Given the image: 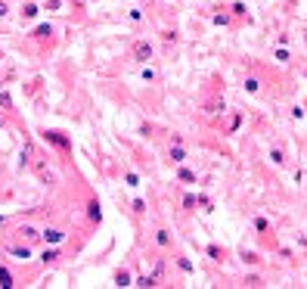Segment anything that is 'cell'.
Masks as SVG:
<instances>
[{
    "mask_svg": "<svg viewBox=\"0 0 307 289\" xmlns=\"http://www.w3.org/2000/svg\"><path fill=\"white\" fill-rule=\"evenodd\" d=\"M136 286H155V280L152 277H136Z\"/></svg>",
    "mask_w": 307,
    "mask_h": 289,
    "instance_id": "21",
    "label": "cell"
},
{
    "mask_svg": "<svg viewBox=\"0 0 307 289\" xmlns=\"http://www.w3.org/2000/svg\"><path fill=\"white\" fill-rule=\"evenodd\" d=\"M40 236H44L47 243H62V240H65V233H62V230H56V227H47V230L40 233Z\"/></svg>",
    "mask_w": 307,
    "mask_h": 289,
    "instance_id": "3",
    "label": "cell"
},
{
    "mask_svg": "<svg viewBox=\"0 0 307 289\" xmlns=\"http://www.w3.org/2000/svg\"><path fill=\"white\" fill-rule=\"evenodd\" d=\"M25 19H34V16H38V6H34V3H28V6H25Z\"/></svg>",
    "mask_w": 307,
    "mask_h": 289,
    "instance_id": "17",
    "label": "cell"
},
{
    "mask_svg": "<svg viewBox=\"0 0 307 289\" xmlns=\"http://www.w3.org/2000/svg\"><path fill=\"white\" fill-rule=\"evenodd\" d=\"M0 124H3V122H0Z\"/></svg>",
    "mask_w": 307,
    "mask_h": 289,
    "instance_id": "29",
    "label": "cell"
},
{
    "mask_svg": "<svg viewBox=\"0 0 307 289\" xmlns=\"http://www.w3.org/2000/svg\"><path fill=\"white\" fill-rule=\"evenodd\" d=\"M180 181H186V184H192V181H195V174H192V171H186V168H183V171H180Z\"/></svg>",
    "mask_w": 307,
    "mask_h": 289,
    "instance_id": "23",
    "label": "cell"
},
{
    "mask_svg": "<svg viewBox=\"0 0 307 289\" xmlns=\"http://www.w3.org/2000/svg\"><path fill=\"white\" fill-rule=\"evenodd\" d=\"M53 258H59V252H56V249H47V252H44V261H53Z\"/></svg>",
    "mask_w": 307,
    "mask_h": 289,
    "instance_id": "26",
    "label": "cell"
},
{
    "mask_svg": "<svg viewBox=\"0 0 307 289\" xmlns=\"http://www.w3.org/2000/svg\"><path fill=\"white\" fill-rule=\"evenodd\" d=\"M273 59H276L279 65H286V62H288V59H292V56H288V50H286V47H279L276 53H273Z\"/></svg>",
    "mask_w": 307,
    "mask_h": 289,
    "instance_id": "9",
    "label": "cell"
},
{
    "mask_svg": "<svg viewBox=\"0 0 307 289\" xmlns=\"http://www.w3.org/2000/svg\"><path fill=\"white\" fill-rule=\"evenodd\" d=\"M214 25H230V16L227 13H217L214 16Z\"/></svg>",
    "mask_w": 307,
    "mask_h": 289,
    "instance_id": "20",
    "label": "cell"
},
{
    "mask_svg": "<svg viewBox=\"0 0 307 289\" xmlns=\"http://www.w3.org/2000/svg\"><path fill=\"white\" fill-rule=\"evenodd\" d=\"M44 140H47V143H53V146H59V149H72V140L62 137L59 131H44Z\"/></svg>",
    "mask_w": 307,
    "mask_h": 289,
    "instance_id": "2",
    "label": "cell"
},
{
    "mask_svg": "<svg viewBox=\"0 0 307 289\" xmlns=\"http://www.w3.org/2000/svg\"><path fill=\"white\" fill-rule=\"evenodd\" d=\"M124 181H127V186H140V177H136L134 171H127V174H124Z\"/></svg>",
    "mask_w": 307,
    "mask_h": 289,
    "instance_id": "14",
    "label": "cell"
},
{
    "mask_svg": "<svg viewBox=\"0 0 307 289\" xmlns=\"http://www.w3.org/2000/svg\"><path fill=\"white\" fill-rule=\"evenodd\" d=\"M233 13L236 16H245V3H233Z\"/></svg>",
    "mask_w": 307,
    "mask_h": 289,
    "instance_id": "27",
    "label": "cell"
},
{
    "mask_svg": "<svg viewBox=\"0 0 307 289\" xmlns=\"http://www.w3.org/2000/svg\"><path fill=\"white\" fill-rule=\"evenodd\" d=\"M245 90H249V93H258V90H261V81H258V78H245Z\"/></svg>",
    "mask_w": 307,
    "mask_h": 289,
    "instance_id": "12",
    "label": "cell"
},
{
    "mask_svg": "<svg viewBox=\"0 0 307 289\" xmlns=\"http://www.w3.org/2000/svg\"><path fill=\"white\" fill-rule=\"evenodd\" d=\"M13 255H16V258H31V249H28V246H16V249H13Z\"/></svg>",
    "mask_w": 307,
    "mask_h": 289,
    "instance_id": "11",
    "label": "cell"
},
{
    "mask_svg": "<svg viewBox=\"0 0 307 289\" xmlns=\"http://www.w3.org/2000/svg\"><path fill=\"white\" fill-rule=\"evenodd\" d=\"M134 59H140V62H149L152 59V44L149 41H136L134 44Z\"/></svg>",
    "mask_w": 307,
    "mask_h": 289,
    "instance_id": "1",
    "label": "cell"
},
{
    "mask_svg": "<svg viewBox=\"0 0 307 289\" xmlns=\"http://www.w3.org/2000/svg\"><path fill=\"white\" fill-rule=\"evenodd\" d=\"M0 103H3V109H13V100H10V93H0Z\"/></svg>",
    "mask_w": 307,
    "mask_h": 289,
    "instance_id": "24",
    "label": "cell"
},
{
    "mask_svg": "<svg viewBox=\"0 0 307 289\" xmlns=\"http://www.w3.org/2000/svg\"><path fill=\"white\" fill-rule=\"evenodd\" d=\"M90 221H99V202H90Z\"/></svg>",
    "mask_w": 307,
    "mask_h": 289,
    "instance_id": "15",
    "label": "cell"
},
{
    "mask_svg": "<svg viewBox=\"0 0 307 289\" xmlns=\"http://www.w3.org/2000/svg\"><path fill=\"white\" fill-rule=\"evenodd\" d=\"M304 109H307V106H304Z\"/></svg>",
    "mask_w": 307,
    "mask_h": 289,
    "instance_id": "30",
    "label": "cell"
},
{
    "mask_svg": "<svg viewBox=\"0 0 307 289\" xmlns=\"http://www.w3.org/2000/svg\"><path fill=\"white\" fill-rule=\"evenodd\" d=\"M155 243L161 246V249H165V246H171V233H168V230H155Z\"/></svg>",
    "mask_w": 307,
    "mask_h": 289,
    "instance_id": "8",
    "label": "cell"
},
{
    "mask_svg": "<svg viewBox=\"0 0 307 289\" xmlns=\"http://www.w3.org/2000/svg\"><path fill=\"white\" fill-rule=\"evenodd\" d=\"M34 35H38V38H44V35H53V28H50V25H40V28L34 31Z\"/></svg>",
    "mask_w": 307,
    "mask_h": 289,
    "instance_id": "22",
    "label": "cell"
},
{
    "mask_svg": "<svg viewBox=\"0 0 307 289\" xmlns=\"http://www.w3.org/2000/svg\"><path fill=\"white\" fill-rule=\"evenodd\" d=\"M304 115H307L304 106H295V109H292V118H304Z\"/></svg>",
    "mask_w": 307,
    "mask_h": 289,
    "instance_id": "25",
    "label": "cell"
},
{
    "mask_svg": "<svg viewBox=\"0 0 307 289\" xmlns=\"http://www.w3.org/2000/svg\"><path fill=\"white\" fill-rule=\"evenodd\" d=\"M0 286H3V289H10V286H13V274H10L6 268H0Z\"/></svg>",
    "mask_w": 307,
    "mask_h": 289,
    "instance_id": "7",
    "label": "cell"
},
{
    "mask_svg": "<svg viewBox=\"0 0 307 289\" xmlns=\"http://www.w3.org/2000/svg\"><path fill=\"white\" fill-rule=\"evenodd\" d=\"M3 16H6V3H3V0H0V19H3Z\"/></svg>",
    "mask_w": 307,
    "mask_h": 289,
    "instance_id": "28",
    "label": "cell"
},
{
    "mask_svg": "<svg viewBox=\"0 0 307 289\" xmlns=\"http://www.w3.org/2000/svg\"><path fill=\"white\" fill-rule=\"evenodd\" d=\"M208 255H211V258H214V261H220V258H224V252H220L217 246H208Z\"/></svg>",
    "mask_w": 307,
    "mask_h": 289,
    "instance_id": "18",
    "label": "cell"
},
{
    "mask_svg": "<svg viewBox=\"0 0 307 289\" xmlns=\"http://www.w3.org/2000/svg\"><path fill=\"white\" fill-rule=\"evenodd\" d=\"M270 162H273V165H283V162H286V149H283V146H273V149H270Z\"/></svg>",
    "mask_w": 307,
    "mask_h": 289,
    "instance_id": "4",
    "label": "cell"
},
{
    "mask_svg": "<svg viewBox=\"0 0 307 289\" xmlns=\"http://www.w3.org/2000/svg\"><path fill=\"white\" fill-rule=\"evenodd\" d=\"M254 230H258V233H267V230H270V221L258 215V218H254Z\"/></svg>",
    "mask_w": 307,
    "mask_h": 289,
    "instance_id": "6",
    "label": "cell"
},
{
    "mask_svg": "<svg viewBox=\"0 0 307 289\" xmlns=\"http://www.w3.org/2000/svg\"><path fill=\"white\" fill-rule=\"evenodd\" d=\"M242 261H245V265H258V255H254V252H242Z\"/></svg>",
    "mask_w": 307,
    "mask_h": 289,
    "instance_id": "16",
    "label": "cell"
},
{
    "mask_svg": "<svg viewBox=\"0 0 307 289\" xmlns=\"http://www.w3.org/2000/svg\"><path fill=\"white\" fill-rule=\"evenodd\" d=\"M19 233L25 236V240H34V236H38V230H34V227H28V224H25V227H22Z\"/></svg>",
    "mask_w": 307,
    "mask_h": 289,
    "instance_id": "13",
    "label": "cell"
},
{
    "mask_svg": "<svg viewBox=\"0 0 307 289\" xmlns=\"http://www.w3.org/2000/svg\"><path fill=\"white\" fill-rule=\"evenodd\" d=\"M177 265H180V270H186V274H192V261H190V258H180Z\"/></svg>",
    "mask_w": 307,
    "mask_h": 289,
    "instance_id": "19",
    "label": "cell"
},
{
    "mask_svg": "<svg viewBox=\"0 0 307 289\" xmlns=\"http://www.w3.org/2000/svg\"><path fill=\"white\" fill-rule=\"evenodd\" d=\"M171 162H177V165L186 162V152H183L180 146H174V149H171Z\"/></svg>",
    "mask_w": 307,
    "mask_h": 289,
    "instance_id": "10",
    "label": "cell"
},
{
    "mask_svg": "<svg viewBox=\"0 0 307 289\" xmlns=\"http://www.w3.org/2000/svg\"><path fill=\"white\" fill-rule=\"evenodd\" d=\"M115 286H134L131 274H127V270H118V274H115Z\"/></svg>",
    "mask_w": 307,
    "mask_h": 289,
    "instance_id": "5",
    "label": "cell"
}]
</instances>
